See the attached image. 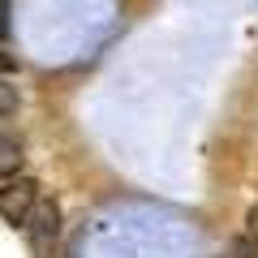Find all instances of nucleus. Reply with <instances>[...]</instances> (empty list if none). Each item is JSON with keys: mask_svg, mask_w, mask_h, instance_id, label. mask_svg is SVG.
I'll list each match as a JSON object with an SVG mask.
<instances>
[{"mask_svg": "<svg viewBox=\"0 0 258 258\" xmlns=\"http://www.w3.org/2000/svg\"><path fill=\"white\" fill-rule=\"evenodd\" d=\"M9 39V0H0V43Z\"/></svg>", "mask_w": 258, "mask_h": 258, "instance_id": "nucleus-8", "label": "nucleus"}, {"mask_svg": "<svg viewBox=\"0 0 258 258\" xmlns=\"http://www.w3.org/2000/svg\"><path fill=\"white\" fill-rule=\"evenodd\" d=\"M245 237H249V241L258 245V203L249 207V215H245Z\"/></svg>", "mask_w": 258, "mask_h": 258, "instance_id": "nucleus-7", "label": "nucleus"}, {"mask_svg": "<svg viewBox=\"0 0 258 258\" xmlns=\"http://www.w3.org/2000/svg\"><path fill=\"white\" fill-rule=\"evenodd\" d=\"M39 203V181H30V176H18V181H9L5 189H0V220L5 224H26L30 211H35Z\"/></svg>", "mask_w": 258, "mask_h": 258, "instance_id": "nucleus-2", "label": "nucleus"}, {"mask_svg": "<svg viewBox=\"0 0 258 258\" xmlns=\"http://www.w3.org/2000/svg\"><path fill=\"white\" fill-rule=\"evenodd\" d=\"M22 159H26L22 142L13 138V134H0V181H9V176H18Z\"/></svg>", "mask_w": 258, "mask_h": 258, "instance_id": "nucleus-3", "label": "nucleus"}, {"mask_svg": "<svg viewBox=\"0 0 258 258\" xmlns=\"http://www.w3.org/2000/svg\"><path fill=\"white\" fill-rule=\"evenodd\" d=\"M13 69H18V56H13V52H5V43H0V78H9Z\"/></svg>", "mask_w": 258, "mask_h": 258, "instance_id": "nucleus-6", "label": "nucleus"}, {"mask_svg": "<svg viewBox=\"0 0 258 258\" xmlns=\"http://www.w3.org/2000/svg\"><path fill=\"white\" fill-rule=\"evenodd\" d=\"M22 228H26V241H30V249H35V258H52L56 241H60V207L39 198L35 211H30V220L22 224Z\"/></svg>", "mask_w": 258, "mask_h": 258, "instance_id": "nucleus-1", "label": "nucleus"}, {"mask_svg": "<svg viewBox=\"0 0 258 258\" xmlns=\"http://www.w3.org/2000/svg\"><path fill=\"white\" fill-rule=\"evenodd\" d=\"M220 258H258V245H254V241L245 237V232H241V237H232V245L224 249Z\"/></svg>", "mask_w": 258, "mask_h": 258, "instance_id": "nucleus-5", "label": "nucleus"}, {"mask_svg": "<svg viewBox=\"0 0 258 258\" xmlns=\"http://www.w3.org/2000/svg\"><path fill=\"white\" fill-rule=\"evenodd\" d=\"M18 103H22L18 86H13L9 78H0V120H5V116H13V112H18Z\"/></svg>", "mask_w": 258, "mask_h": 258, "instance_id": "nucleus-4", "label": "nucleus"}]
</instances>
